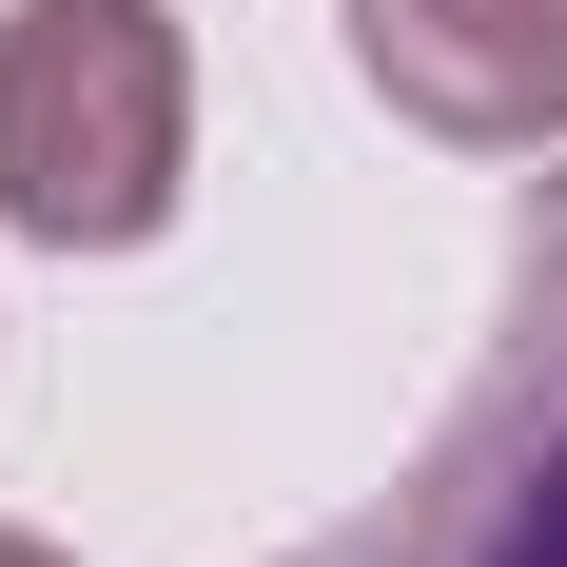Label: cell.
<instances>
[{"mask_svg": "<svg viewBox=\"0 0 567 567\" xmlns=\"http://www.w3.org/2000/svg\"><path fill=\"white\" fill-rule=\"evenodd\" d=\"M372 99L470 137V157H548L567 137V0H352Z\"/></svg>", "mask_w": 567, "mask_h": 567, "instance_id": "3957f363", "label": "cell"}, {"mask_svg": "<svg viewBox=\"0 0 567 567\" xmlns=\"http://www.w3.org/2000/svg\"><path fill=\"white\" fill-rule=\"evenodd\" d=\"M176 137L196 79L157 0H0V216L40 255H137L176 216Z\"/></svg>", "mask_w": 567, "mask_h": 567, "instance_id": "6da1fadb", "label": "cell"}, {"mask_svg": "<svg viewBox=\"0 0 567 567\" xmlns=\"http://www.w3.org/2000/svg\"><path fill=\"white\" fill-rule=\"evenodd\" d=\"M0 567H59V548H20V528H0Z\"/></svg>", "mask_w": 567, "mask_h": 567, "instance_id": "277c9868", "label": "cell"}, {"mask_svg": "<svg viewBox=\"0 0 567 567\" xmlns=\"http://www.w3.org/2000/svg\"><path fill=\"white\" fill-rule=\"evenodd\" d=\"M313 567H567V176L528 216V275H509V352L470 372V411L431 431L392 509Z\"/></svg>", "mask_w": 567, "mask_h": 567, "instance_id": "7a4b0ae2", "label": "cell"}]
</instances>
